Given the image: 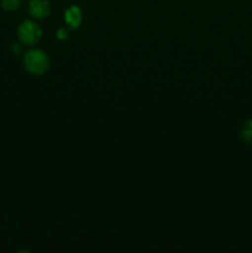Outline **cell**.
I'll return each mask as SVG.
<instances>
[{
	"instance_id": "cell-1",
	"label": "cell",
	"mask_w": 252,
	"mask_h": 253,
	"mask_svg": "<svg viewBox=\"0 0 252 253\" xmlns=\"http://www.w3.org/2000/svg\"><path fill=\"white\" fill-rule=\"evenodd\" d=\"M25 69L32 76H41L48 69L49 59L48 56L41 49H31L25 53L22 59Z\"/></svg>"
},
{
	"instance_id": "cell-2",
	"label": "cell",
	"mask_w": 252,
	"mask_h": 253,
	"mask_svg": "<svg viewBox=\"0 0 252 253\" xmlns=\"http://www.w3.org/2000/svg\"><path fill=\"white\" fill-rule=\"evenodd\" d=\"M41 35L42 31L40 26L31 20L24 21L17 29V36H19L20 42L26 46H32V44L37 43V41L41 39Z\"/></svg>"
},
{
	"instance_id": "cell-3",
	"label": "cell",
	"mask_w": 252,
	"mask_h": 253,
	"mask_svg": "<svg viewBox=\"0 0 252 253\" xmlns=\"http://www.w3.org/2000/svg\"><path fill=\"white\" fill-rule=\"evenodd\" d=\"M29 11L35 19H44L49 14V2L47 0H32L29 5Z\"/></svg>"
},
{
	"instance_id": "cell-4",
	"label": "cell",
	"mask_w": 252,
	"mask_h": 253,
	"mask_svg": "<svg viewBox=\"0 0 252 253\" xmlns=\"http://www.w3.org/2000/svg\"><path fill=\"white\" fill-rule=\"evenodd\" d=\"M64 21L68 26L73 27V29L78 27L82 22V10L76 5H72L64 12Z\"/></svg>"
},
{
	"instance_id": "cell-5",
	"label": "cell",
	"mask_w": 252,
	"mask_h": 253,
	"mask_svg": "<svg viewBox=\"0 0 252 253\" xmlns=\"http://www.w3.org/2000/svg\"><path fill=\"white\" fill-rule=\"evenodd\" d=\"M241 137L244 138L246 142H251L252 141V120H247L245 123L244 128L241 131Z\"/></svg>"
},
{
	"instance_id": "cell-6",
	"label": "cell",
	"mask_w": 252,
	"mask_h": 253,
	"mask_svg": "<svg viewBox=\"0 0 252 253\" xmlns=\"http://www.w3.org/2000/svg\"><path fill=\"white\" fill-rule=\"evenodd\" d=\"M1 1L2 9L11 11V10H16L21 4V0H0Z\"/></svg>"
},
{
	"instance_id": "cell-7",
	"label": "cell",
	"mask_w": 252,
	"mask_h": 253,
	"mask_svg": "<svg viewBox=\"0 0 252 253\" xmlns=\"http://www.w3.org/2000/svg\"><path fill=\"white\" fill-rule=\"evenodd\" d=\"M56 35L58 40H66L67 37H68V31H67V29H63V27H62V29L57 30Z\"/></svg>"
}]
</instances>
